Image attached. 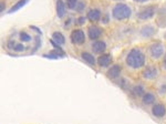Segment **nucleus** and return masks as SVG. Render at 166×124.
<instances>
[{
    "label": "nucleus",
    "instance_id": "nucleus-13",
    "mask_svg": "<svg viewBox=\"0 0 166 124\" xmlns=\"http://www.w3.org/2000/svg\"><path fill=\"white\" fill-rule=\"evenodd\" d=\"M57 15L59 18H63L64 15H65V5L62 0L57 1Z\"/></svg>",
    "mask_w": 166,
    "mask_h": 124
},
{
    "label": "nucleus",
    "instance_id": "nucleus-10",
    "mask_svg": "<svg viewBox=\"0 0 166 124\" xmlns=\"http://www.w3.org/2000/svg\"><path fill=\"white\" fill-rule=\"evenodd\" d=\"M111 61H112V57L109 53H105V54L100 56L99 59H98V63H99L100 67H108V65L111 63Z\"/></svg>",
    "mask_w": 166,
    "mask_h": 124
},
{
    "label": "nucleus",
    "instance_id": "nucleus-18",
    "mask_svg": "<svg viewBox=\"0 0 166 124\" xmlns=\"http://www.w3.org/2000/svg\"><path fill=\"white\" fill-rule=\"evenodd\" d=\"M28 1L29 0H20V1H18V2H17L15 6H12V8L9 10V13H12V12H15V11H17V10L21 9V8L28 2Z\"/></svg>",
    "mask_w": 166,
    "mask_h": 124
},
{
    "label": "nucleus",
    "instance_id": "nucleus-20",
    "mask_svg": "<svg viewBox=\"0 0 166 124\" xmlns=\"http://www.w3.org/2000/svg\"><path fill=\"white\" fill-rule=\"evenodd\" d=\"M133 92H134L135 95H143L144 94V88L142 85H138L133 89Z\"/></svg>",
    "mask_w": 166,
    "mask_h": 124
},
{
    "label": "nucleus",
    "instance_id": "nucleus-11",
    "mask_svg": "<svg viewBox=\"0 0 166 124\" xmlns=\"http://www.w3.org/2000/svg\"><path fill=\"white\" fill-rule=\"evenodd\" d=\"M154 33H155V29H154L152 26H145L141 30V34H142L144 38H151Z\"/></svg>",
    "mask_w": 166,
    "mask_h": 124
},
{
    "label": "nucleus",
    "instance_id": "nucleus-5",
    "mask_svg": "<svg viewBox=\"0 0 166 124\" xmlns=\"http://www.w3.org/2000/svg\"><path fill=\"white\" fill-rule=\"evenodd\" d=\"M142 74H143L144 78L147 79V80H152V79L156 78L157 69L155 68V67H153V65H148V67L145 68V70L143 71Z\"/></svg>",
    "mask_w": 166,
    "mask_h": 124
},
{
    "label": "nucleus",
    "instance_id": "nucleus-26",
    "mask_svg": "<svg viewBox=\"0 0 166 124\" xmlns=\"http://www.w3.org/2000/svg\"><path fill=\"white\" fill-rule=\"evenodd\" d=\"M1 11H3V2L1 3Z\"/></svg>",
    "mask_w": 166,
    "mask_h": 124
},
{
    "label": "nucleus",
    "instance_id": "nucleus-27",
    "mask_svg": "<svg viewBox=\"0 0 166 124\" xmlns=\"http://www.w3.org/2000/svg\"><path fill=\"white\" fill-rule=\"evenodd\" d=\"M165 67H166V61H165Z\"/></svg>",
    "mask_w": 166,
    "mask_h": 124
},
{
    "label": "nucleus",
    "instance_id": "nucleus-3",
    "mask_svg": "<svg viewBox=\"0 0 166 124\" xmlns=\"http://www.w3.org/2000/svg\"><path fill=\"white\" fill-rule=\"evenodd\" d=\"M164 53V47L161 43H153L150 48V54L153 59H158L163 56Z\"/></svg>",
    "mask_w": 166,
    "mask_h": 124
},
{
    "label": "nucleus",
    "instance_id": "nucleus-8",
    "mask_svg": "<svg viewBox=\"0 0 166 124\" xmlns=\"http://www.w3.org/2000/svg\"><path fill=\"white\" fill-rule=\"evenodd\" d=\"M152 113H153V115H155L156 118H162V116L165 115L166 109L163 104H156L154 105L153 109H152Z\"/></svg>",
    "mask_w": 166,
    "mask_h": 124
},
{
    "label": "nucleus",
    "instance_id": "nucleus-7",
    "mask_svg": "<svg viewBox=\"0 0 166 124\" xmlns=\"http://www.w3.org/2000/svg\"><path fill=\"white\" fill-rule=\"evenodd\" d=\"M101 34H102V30L96 26H91L88 30V36L91 40H96L98 38H100Z\"/></svg>",
    "mask_w": 166,
    "mask_h": 124
},
{
    "label": "nucleus",
    "instance_id": "nucleus-24",
    "mask_svg": "<svg viewBox=\"0 0 166 124\" xmlns=\"http://www.w3.org/2000/svg\"><path fill=\"white\" fill-rule=\"evenodd\" d=\"M84 22H85V18H84V17H80V19H79V23L82 24V23H84Z\"/></svg>",
    "mask_w": 166,
    "mask_h": 124
},
{
    "label": "nucleus",
    "instance_id": "nucleus-1",
    "mask_svg": "<svg viewBox=\"0 0 166 124\" xmlns=\"http://www.w3.org/2000/svg\"><path fill=\"white\" fill-rule=\"evenodd\" d=\"M126 63L133 69H140L145 64V56L138 49H133L126 57Z\"/></svg>",
    "mask_w": 166,
    "mask_h": 124
},
{
    "label": "nucleus",
    "instance_id": "nucleus-21",
    "mask_svg": "<svg viewBox=\"0 0 166 124\" xmlns=\"http://www.w3.org/2000/svg\"><path fill=\"white\" fill-rule=\"evenodd\" d=\"M20 40H21L22 42H29V41L31 40V36H29L28 33L26 32H21L20 33Z\"/></svg>",
    "mask_w": 166,
    "mask_h": 124
},
{
    "label": "nucleus",
    "instance_id": "nucleus-22",
    "mask_svg": "<svg viewBox=\"0 0 166 124\" xmlns=\"http://www.w3.org/2000/svg\"><path fill=\"white\" fill-rule=\"evenodd\" d=\"M13 50H15V51H23V50H25V47H23L21 43H16V46L13 47Z\"/></svg>",
    "mask_w": 166,
    "mask_h": 124
},
{
    "label": "nucleus",
    "instance_id": "nucleus-9",
    "mask_svg": "<svg viewBox=\"0 0 166 124\" xmlns=\"http://www.w3.org/2000/svg\"><path fill=\"white\" fill-rule=\"evenodd\" d=\"M106 49V44L104 41H95L92 44V50L93 52L95 53H102L104 52Z\"/></svg>",
    "mask_w": 166,
    "mask_h": 124
},
{
    "label": "nucleus",
    "instance_id": "nucleus-2",
    "mask_svg": "<svg viewBox=\"0 0 166 124\" xmlns=\"http://www.w3.org/2000/svg\"><path fill=\"white\" fill-rule=\"evenodd\" d=\"M131 8L125 5V3H118L116 6L113 8V11H112V15L116 20H124L130 18L131 16Z\"/></svg>",
    "mask_w": 166,
    "mask_h": 124
},
{
    "label": "nucleus",
    "instance_id": "nucleus-4",
    "mask_svg": "<svg viewBox=\"0 0 166 124\" xmlns=\"http://www.w3.org/2000/svg\"><path fill=\"white\" fill-rule=\"evenodd\" d=\"M71 41L74 44H82V43H84V41H85L84 32L80 29L73 30L72 33H71Z\"/></svg>",
    "mask_w": 166,
    "mask_h": 124
},
{
    "label": "nucleus",
    "instance_id": "nucleus-19",
    "mask_svg": "<svg viewBox=\"0 0 166 124\" xmlns=\"http://www.w3.org/2000/svg\"><path fill=\"white\" fill-rule=\"evenodd\" d=\"M67 6L69 9H77L78 7V0H68L67 1Z\"/></svg>",
    "mask_w": 166,
    "mask_h": 124
},
{
    "label": "nucleus",
    "instance_id": "nucleus-15",
    "mask_svg": "<svg viewBox=\"0 0 166 124\" xmlns=\"http://www.w3.org/2000/svg\"><path fill=\"white\" fill-rule=\"evenodd\" d=\"M88 18L92 21H96L101 18V11L99 9H92L90 10L89 13H88Z\"/></svg>",
    "mask_w": 166,
    "mask_h": 124
},
{
    "label": "nucleus",
    "instance_id": "nucleus-25",
    "mask_svg": "<svg viewBox=\"0 0 166 124\" xmlns=\"http://www.w3.org/2000/svg\"><path fill=\"white\" fill-rule=\"evenodd\" d=\"M136 2H145V1H148V0H134Z\"/></svg>",
    "mask_w": 166,
    "mask_h": 124
},
{
    "label": "nucleus",
    "instance_id": "nucleus-17",
    "mask_svg": "<svg viewBox=\"0 0 166 124\" xmlns=\"http://www.w3.org/2000/svg\"><path fill=\"white\" fill-rule=\"evenodd\" d=\"M142 101H143L144 104H152L155 101V96L152 93H144Z\"/></svg>",
    "mask_w": 166,
    "mask_h": 124
},
{
    "label": "nucleus",
    "instance_id": "nucleus-28",
    "mask_svg": "<svg viewBox=\"0 0 166 124\" xmlns=\"http://www.w3.org/2000/svg\"><path fill=\"white\" fill-rule=\"evenodd\" d=\"M165 38H166V33H165Z\"/></svg>",
    "mask_w": 166,
    "mask_h": 124
},
{
    "label": "nucleus",
    "instance_id": "nucleus-6",
    "mask_svg": "<svg viewBox=\"0 0 166 124\" xmlns=\"http://www.w3.org/2000/svg\"><path fill=\"white\" fill-rule=\"evenodd\" d=\"M154 13H155V8L154 7H148V8H145L138 13V18L142 20L151 19V18H153Z\"/></svg>",
    "mask_w": 166,
    "mask_h": 124
},
{
    "label": "nucleus",
    "instance_id": "nucleus-16",
    "mask_svg": "<svg viewBox=\"0 0 166 124\" xmlns=\"http://www.w3.org/2000/svg\"><path fill=\"white\" fill-rule=\"evenodd\" d=\"M82 59L84 60V61L86 62V63H89V64L91 65H94L95 64V59H94V57L91 54V53L89 52H83L82 53Z\"/></svg>",
    "mask_w": 166,
    "mask_h": 124
},
{
    "label": "nucleus",
    "instance_id": "nucleus-14",
    "mask_svg": "<svg viewBox=\"0 0 166 124\" xmlns=\"http://www.w3.org/2000/svg\"><path fill=\"white\" fill-rule=\"evenodd\" d=\"M52 40H53V41H55L57 44H59V46H61V44H64V42H65L64 36L61 32H58V31L53 32V34H52Z\"/></svg>",
    "mask_w": 166,
    "mask_h": 124
},
{
    "label": "nucleus",
    "instance_id": "nucleus-23",
    "mask_svg": "<svg viewBox=\"0 0 166 124\" xmlns=\"http://www.w3.org/2000/svg\"><path fill=\"white\" fill-rule=\"evenodd\" d=\"M84 7H85V5H84V2H80L79 5H78V7H77V10L80 12V11H82L83 9H84Z\"/></svg>",
    "mask_w": 166,
    "mask_h": 124
},
{
    "label": "nucleus",
    "instance_id": "nucleus-12",
    "mask_svg": "<svg viewBox=\"0 0 166 124\" xmlns=\"http://www.w3.org/2000/svg\"><path fill=\"white\" fill-rule=\"evenodd\" d=\"M120 73H121V67L118 64H115V65H112L111 67V69H110L109 72H108V75H109L110 78L115 79L120 75Z\"/></svg>",
    "mask_w": 166,
    "mask_h": 124
}]
</instances>
